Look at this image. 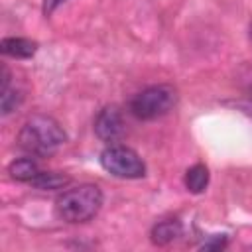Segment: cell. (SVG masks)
I'll return each mask as SVG.
<instances>
[{
    "mask_svg": "<svg viewBox=\"0 0 252 252\" xmlns=\"http://www.w3.org/2000/svg\"><path fill=\"white\" fill-rule=\"evenodd\" d=\"M100 165L114 177L120 179H140L146 175L144 159L128 146L122 144H108L100 152Z\"/></svg>",
    "mask_w": 252,
    "mask_h": 252,
    "instance_id": "obj_4",
    "label": "cell"
},
{
    "mask_svg": "<svg viewBox=\"0 0 252 252\" xmlns=\"http://www.w3.org/2000/svg\"><path fill=\"white\" fill-rule=\"evenodd\" d=\"M250 39H252V24H250Z\"/></svg>",
    "mask_w": 252,
    "mask_h": 252,
    "instance_id": "obj_14",
    "label": "cell"
},
{
    "mask_svg": "<svg viewBox=\"0 0 252 252\" xmlns=\"http://www.w3.org/2000/svg\"><path fill=\"white\" fill-rule=\"evenodd\" d=\"M0 51L16 59H30L32 55H35L37 43L26 37H4L0 41Z\"/></svg>",
    "mask_w": 252,
    "mask_h": 252,
    "instance_id": "obj_7",
    "label": "cell"
},
{
    "mask_svg": "<svg viewBox=\"0 0 252 252\" xmlns=\"http://www.w3.org/2000/svg\"><path fill=\"white\" fill-rule=\"evenodd\" d=\"M102 191L94 183H83L73 189L63 191L57 201H55V211L61 220L77 224V222H87L102 207Z\"/></svg>",
    "mask_w": 252,
    "mask_h": 252,
    "instance_id": "obj_2",
    "label": "cell"
},
{
    "mask_svg": "<svg viewBox=\"0 0 252 252\" xmlns=\"http://www.w3.org/2000/svg\"><path fill=\"white\" fill-rule=\"evenodd\" d=\"M65 0H43V14L45 16H51L55 12L57 6H61Z\"/></svg>",
    "mask_w": 252,
    "mask_h": 252,
    "instance_id": "obj_13",
    "label": "cell"
},
{
    "mask_svg": "<svg viewBox=\"0 0 252 252\" xmlns=\"http://www.w3.org/2000/svg\"><path fill=\"white\" fill-rule=\"evenodd\" d=\"M39 171L41 169H39V165L33 158H20V159H14L8 165L10 177L16 179V181H24V183H30Z\"/></svg>",
    "mask_w": 252,
    "mask_h": 252,
    "instance_id": "obj_8",
    "label": "cell"
},
{
    "mask_svg": "<svg viewBox=\"0 0 252 252\" xmlns=\"http://www.w3.org/2000/svg\"><path fill=\"white\" fill-rule=\"evenodd\" d=\"M185 187L191 193H203L209 185V169L205 163H195L185 171Z\"/></svg>",
    "mask_w": 252,
    "mask_h": 252,
    "instance_id": "obj_10",
    "label": "cell"
},
{
    "mask_svg": "<svg viewBox=\"0 0 252 252\" xmlns=\"http://www.w3.org/2000/svg\"><path fill=\"white\" fill-rule=\"evenodd\" d=\"M183 234V224L177 220V219H165V220H159L152 226V242L158 244V246H165L169 242H173L175 238H179Z\"/></svg>",
    "mask_w": 252,
    "mask_h": 252,
    "instance_id": "obj_6",
    "label": "cell"
},
{
    "mask_svg": "<svg viewBox=\"0 0 252 252\" xmlns=\"http://www.w3.org/2000/svg\"><path fill=\"white\" fill-rule=\"evenodd\" d=\"M71 181L69 175H63V173H57V171H39L32 181L30 185L39 189V191H55V189H63L67 187Z\"/></svg>",
    "mask_w": 252,
    "mask_h": 252,
    "instance_id": "obj_9",
    "label": "cell"
},
{
    "mask_svg": "<svg viewBox=\"0 0 252 252\" xmlns=\"http://www.w3.org/2000/svg\"><path fill=\"white\" fill-rule=\"evenodd\" d=\"M94 134L106 144H116L126 134L122 110L118 106H104L94 118Z\"/></svg>",
    "mask_w": 252,
    "mask_h": 252,
    "instance_id": "obj_5",
    "label": "cell"
},
{
    "mask_svg": "<svg viewBox=\"0 0 252 252\" xmlns=\"http://www.w3.org/2000/svg\"><path fill=\"white\" fill-rule=\"evenodd\" d=\"M175 100L177 93L171 85H152L130 98L128 110L138 120H156L167 114L175 106Z\"/></svg>",
    "mask_w": 252,
    "mask_h": 252,
    "instance_id": "obj_3",
    "label": "cell"
},
{
    "mask_svg": "<svg viewBox=\"0 0 252 252\" xmlns=\"http://www.w3.org/2000/svg\"><path fill=\"white\" fill-rule=\"evenodd\" d=\"M67 142V134L61 124L45 114H35L26 120L18 134V144L24 152L37 158H47L55 154Z\"/></svg>",
    "mask_w": 252,
    "mask_h": 252,
    "instance_id": "obj_1",
    "label": "cell"
},
{
    "mask_svg": "<svg viewBox=\"0 0 252 252\" xmlns=\"http://www.w3.org/2000/svg\"><path fill=\"white\" fill-rule=\"evenodd\" d=\"M22 102V94L18 89L14 87H4L0 89V108H2V114H10L12 110H16Z\"/></svg>",
    "mask_w": 252,
    "mask_h": 252,
    "instance_id": "obj_11",
    "label": "cell"
},
{
    "mask_svg": "<svg viewBox=\"0 0 252 252\" xmlns=\"http://www.w3.org/2000/svg\"><path fill=\"white\" fill-rule=\"evenodd\" d=\"M226 234H213L207 242H203L201 244V248L203 250H222L224 246H226Z\"/></svg>",
    "mask_w": 252,
    "mask_h": 252,
    "instance_id": "obj_12",
    "label": "cell"
}]
</instances>
